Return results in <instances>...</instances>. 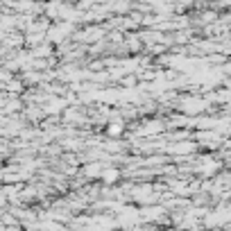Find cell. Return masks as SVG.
I'll return each mask as SVG.
<instances>
[{
	"instance_id": "1",
	"label": "cell",
	"mask_w": 231,
	"mask_h": 231,
	"mask_svg": "<svg viewBox=\"0 0 231 231\" xmlns=\"http://www.w3.org/2000/svg\"><path fill=\"white\" fill-rule=\"evenodd\" d=\"M109 134H111V136L120 134V125H109Z\"/></svg>"
}]
</instances>
